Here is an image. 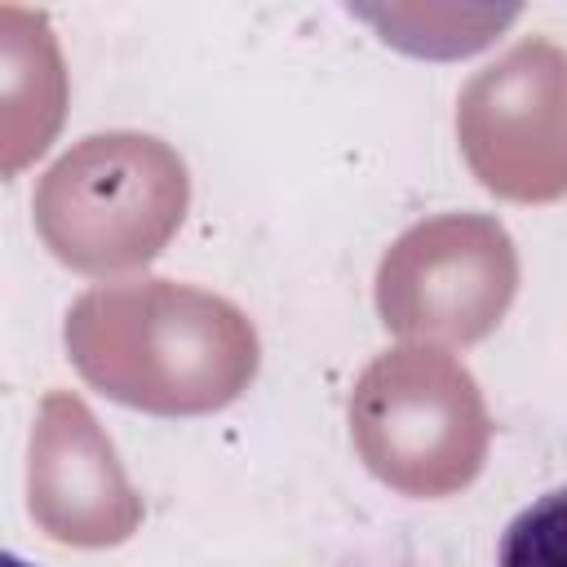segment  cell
Returning <instances> with one entry per match:
<instances>
[{"label":"cell","instance_id":"obj_2","mask_svg":"<svg viewBox=\"0 0 567 567\" xmlns=\"http://www.w3.org/2000/svg\"><path fill=\"white\" fill-rule=\"evenodd\" d=\"M0 567H40V563H27V558H18V554H0Z\"/></svg>","mask_w":567,"mask_h":567},{"label":"cell","instance_id":"obj_1","mask_svg":"<svg viewBox=\"0 0 567 567\" xmlns=\"http://www.w3.org/2000/svg\"><path fill=\"white\" fill-rule=\"evenodd\" d=\"M496 567H567V483L540 492L505 523Z\"/></svg>","mask_w":567,"mask_h":567}]
</instances>
